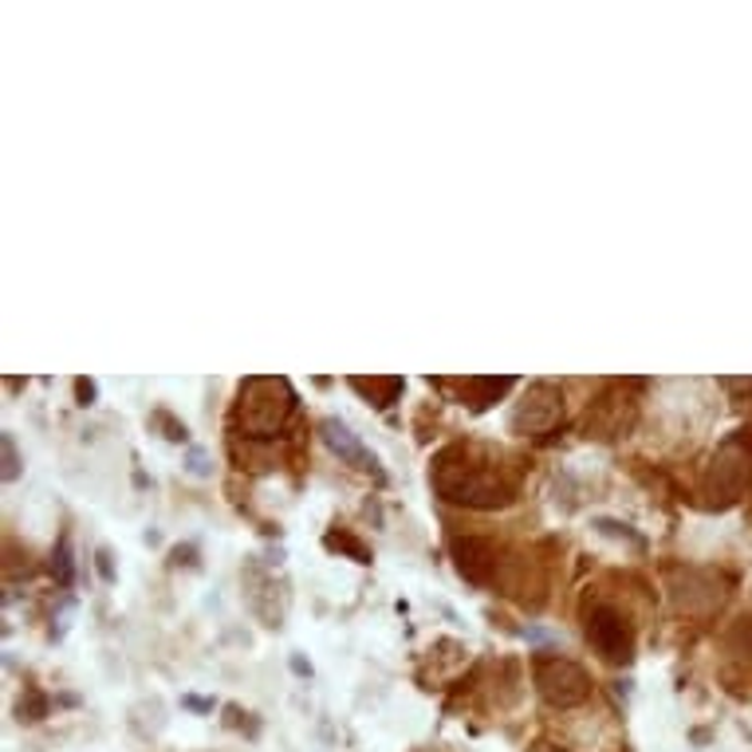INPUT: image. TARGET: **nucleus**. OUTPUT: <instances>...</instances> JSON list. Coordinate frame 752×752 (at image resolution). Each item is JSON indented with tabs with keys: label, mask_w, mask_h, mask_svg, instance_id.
<instances>
[{
	"label": "nucleus",
	"mask_w": 752,
	"mask_h": 752,
	"mask_svg": "<svg viewBox=\"0 0 752 752\" xmlns=\"http://www.w3.org/2000/svg\"><path fill=\"white\" fill-rule=\"evenodd\" d=\"M434 489L441 501L466 509H509L516 501V481L477 446H449L434 457Z\"/></svg>",
	"instance_id": "1"
},
{
	"label": "nucleus",
	"mask_w": 752,
	"mask_h": 752,
	"mask_svg": "<svg viewBox=\"0 0 752 752\" xmlns=\"http://www.w3.org/2000/svg\"><path fill=\"white\" fill-rule=\"evenodd\" d=\"M292 410H296V395H292L288 378H249L241 386V398H237L233 430L252 441L276 438L292 418Z\"/></svg>",
	"instance_id": "2"
},
{
	"label": "nucleus",
	"mask_w": 752,
	"mask_h": 752,
	"mask_svg": "<svg viewBox=\"0 0 752 752\" xmlns=\"http://www.w3.org/2000/svg\"><path fill=\"white\" fill-rule=\"evenodd\" d=\"M752 484V434H737L733 441L717 449V457L709 461L706 473V493L717 509H729L744 497V489Z\"/></svg>",
	"instance_id": "3"
},
{
	"label": "nucleus",
	"mask_w": 752,
	"mask_h": 752,
	"mask_svg": "<svg viewBox=\"0 0 752 752\" xmlns=\"http://www.w3.org/2000/svg\"><path fill=\"white\" fill-rule=\"evenodd\" d=\"M532 673H536L540 698H544L552 709H575L592 698V678H587V670H583L579 662H572V658L540 654Z\"/></svg>",
	"instance_id": "4"
},
{
	"label": "nucleus",
	"mask_w": 752,
	"mask_h": 752,
	"mask_svg": "<svg viewBox=\"0 0 752 752\" xmlns=\"http://www.w3.org/2000/svg\"><path fill=\"white\" fill-rule=\"evenodd\" d=\"M587 643L610 666H630L635 658V623L627 610L610 607V603H595L587 610Z\"/></svg>",
	"instance_id": "5"
},
{
	"label": "nucleus",
	"mask_w": 752,
	"mask_h": 752,
	"mask_svg": "<svg viewBox=\"0 0 752 752\" xmlns=\"http://www.w3.org/2000/svg\"><path fill=\"white\" fill-rule=\"evenodd\" d=\"M670 592L673 603L681 610H693V615H709L725 603V592H721V575L709 572V567H678L670 575Z\"/></svg>",
	"instance_id": "6"
},
{
	"label": "nucleus",
	"mask_w": 752,
	"mask_h": 752,
	"mask_svg": "<svg viewBox=\"0 0 752 752\" xmlns=\"http://www.w3.org/2000/svg\"><path fill=\"white\" fill-rule=\"evenodd\" d=\"M564 414V395H560V386L552 383H532L529 395L520 398L516 410H512V434H540V430H552L555 421Z\"/></svg>",
	"instance_id": "7"
},
{
	"label": "nucleus",
	"mask_w": 752,
	"mask_h": 752,
	"mask_svg": "<svg viewBox=\"0 0 752 752\" xmlns=\"http://www.w3.org/2000/svg\"><path fill=\"white\" fill-rule=\"evenodd\" d=\"M320 438H323V446H327L335 457H340L343 466L383 477V469H378V457L370 453V449L363 446V441H358V434L351 430L347 421H340V418H323V421H320Z\"/></svg>",
	"instance_id": "8"
},
{
	"label": "nucleus",
	"mask_w": 752,
	"mask_h": 752,
	"mask_svg": "<svg viewBox=\"0 0 752 752\" xmlns=\"http://www.w3.org/2000/svg\"><path fill=\"white\" fill-rule=\"evenodd\" d=\"M453 555H457V572L466 575L469 583H489L497 575V544L484 536H457L453 540Z\"/></svg>",
	"instance_id": "9"
},
{
	"label": "nucleus",
	"mask_w": 752,
	"mask_h": 752,
	"mask_svg": "<svg viewBox=\"0 0 752 752\" xmlns=\"http://www.w3.org/2000/svg\"><path fill=\"white\" fill-rule=\"evenodd\" d=\"M276 592H280L276 575H269L264 567L257 564V560H249V564H244V595H249L252 615L264 618V627H280L276 610L269 607V599H276Z\"/></svg>",
	"instance_id": "10"
},
{
	"label": "nucleus",
	"mask_w": 752,
	"mask_h": 752,
	"mask_svg": "<svg viewBox=\"0 0 752 752\" xmlns=\"http://www.w3.org/2000/svg\"><path fill=\"white\" fill-rule=\"evenodd\" d=\"M512 383H516V378H466V383H461V390H469V406H473V410H484V406L489 403H497V398L504 395V390H512Z\"/></svg>",
	"instance_id": "11"
},
{
	"label": "nucleus",
	"mask_w": 752,
	"mask_h": 752,
	"mask_svg": "<svg viewBox=\"0 0 752 752\" xmlns=\"http://www.w3.org/2000/svg\"><path fill=\"white\" fill-rule=\"evenodd\" d=\"M351 386H355L358 395L375 398L378 410H386V406L403 395V378H351Z\"/></svg>",
	"instance_id": "12"
},
{
	"label": "nucleus",
	"mask_w": 752,
	"mask_h": 752,
	"mask_svg": "<svg viewBox=\"0 0 752 752\" xmlns=\"http://www.w3.org/2000/svg\"><path fill=\"white\" fill-rule=\"evenodd\" d=\"M52 575H55V579L63 583V587H67V583L75 579V564H72V544H67V536H63L60 544H55V552H52Z\"/></svg>",
	"instance_id": "13"
},
{
	"label": "nucleus",
	"mask_w": 752,
	"mask_h": 752,
	"mask_svg": "<svg viewBox=\"0 0 752 752\" xmlns=\"http://www.w3.org/2000/svg\"><path fill=\"white\" fill-rule=\"evenodd\" d=\"M327 547H332V552H347L355 564H370V552L358 544L355 536H347V532H332V536H327Z\"/></svg>",
	"instance_id": "14"
},
{
	"label": "nucleus",
	"mask_w": 752,
	"mask_h": 752,
	"mask_svg": "<svg viewBox=\"0 0 752 752\" xmlns=\"http://www.w3.org/2000/svg\"><path fill=\"white\" fill-rule=\"evenodd\" d=\"M729 646H733V654H744V658H752V615L737 618L733 630H729Z\"/></svg>",
	"instance_id": "15"
},
{
	"label": "nucleus",
	"mask_w": 752,
	"mask_h": 752,
	"mask_svg": "<svg viewBox=\"0 0 752 752\" xmlns=\"http://www.w3.org/2000/svg\"><path fill=\"white\" fill-rule=\"evenodd\" d=\"M154 426H161V430H166V434H161V438H166V441H189L186 421H174L166 410H158V414H154Z\"/></svg>",
	"instance_id": "16"
},
{
	"label": "nucleus",
	"mask_w": 752,
	"mask_h": 752,
	"mask_svg": "<svg viewBox=\"0 0 752 752\" xmlns=\"http://www.w3.org/2000/svg\"><path fill=\"white\" fill-rule=\"evenodd\" d=\"M0 449H4V481H17L20 457H17V441H12V434H0Z\"/></svg>",
	"instance_id": "17"
},
{
	"label": "nucleus",
	"mask_w": 752,
	"mask_h": 752,
	"mask_svg": "<svg viewBox=\"0 0 752 752\" xmlns=\"http://www.w3.org/2000/svg\"><path fill=\"white\" fill-rule=\"evenodd\" d=\"M44 713H48V698H40V693H28V701H20V717H24V721H40Z\"/></svg>",
	"instance_id": "18"
},
{
	"label": "nucleus",
	"mask_w": 752,
	"mask_h": 752,
	"mask_svg": "<svg viewBox=\"0 0 752 752\" xmlns=\"http://www.w3.org/2000/svg\"><path fill=\"white\" fill-rule=\"evenodd\" d=\"M599 532H607V536H623V540H630L635 547H643V540H638L635 532L627 529V524H618V520H599Z\"/></svg>",
	"instance_id": "19"
},
{
	"label": "nucleus",
	"mask_w": 752,
	"mask_h": 752,
	"mask_svg": "<svg viewBox=\"0 0 752 752\" xmlns=\"http://www.w3.org/2000/svg\"><path fill=\"white\" fill-rule=\"evenodd\" d=\"M75 395H80V406H91L95 395H100V386L91 383V378H80V383H75Z\"/></svg>",
	"instance_id": "20"
},
{
	"label": "nucleus",
	"mask_w": 752,
	"mask_h": 752,
	"mask_svg": "<svg viewBox=\"0 0 752 752\" xmlns=\"http://www.w3.org/2000/svg\"><path fill=\"white\" fill-rule=\"evenodd\" d=\"M95 567H100L103 583H115V567H111V552H100V555H95Z\"/></svg>",
	"instance_id": "21"
},
{
	"label": "nucleus",
	"mask_w": 752,
	"mask_h": 752,
	"mask_svg": "<svg viewBox=\"0 0 752 752\" xmlns=\"http://www.w3.org/2000/svg\"><path fill=\"white\" fill-rule=\"evenodd\" d=\"M189 469H194V473H198V477H206V473H209L206 453H201V449H189Z\"/></svg>",
	"instance_id": "22"
},
{
	"label": "nucleus",
	"mask_w": 752,
	"mask_h": 752,
	"mask_svg": "<svg viewBox=\"0 0 752 752\" xmlns=\"http://www.w3.org/2000/svg\"><path fill=\"white\" fill-rule=\"evenodd\" d=\"M292 670H296L300 678H307V673H312V666H307L304 658H300V654H292Z\"/></svg>",
	"instance_id": "23"
},
{
	"label": "nucleus",
	"mask_w": 752,
	"mask_h": 752,
	"mask_svg": "<svg viewBox=\"0 0 752 752\" xmlns=\"http://www.w3.org/2000/svg\"><path fill=\"white\" fill-rule=\"evenodd\" d=\"M186 706H189V709H198V713H209V709H213V701H201V698H186Z\"/></svg>",
	"instance_id": "24"
},
{
	"label": "nucleus",
	"mask_w": 752,
	"mask_h": 752,
	"mask_svg": "<svg viewBox=\"0 0 752 752\" xmlns=\"http://www.w3.org/2000/svg\"><path fill=\"white\" fill-rule=\"evenodd\" d=\"M532 752H564V749H555V744H536Z\"/></svg>",
	"instance_id": "25"
}]
</instances>
